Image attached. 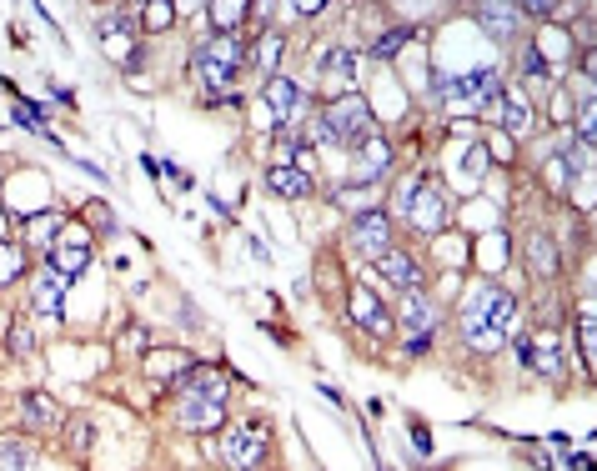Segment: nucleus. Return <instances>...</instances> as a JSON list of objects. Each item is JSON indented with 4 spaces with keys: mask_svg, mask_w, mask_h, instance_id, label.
Instances as JSON below:
<instances>
[{
    "mask_svg": "<svg viewBox=\"0 0 597 471\" xmlns=\"http://www.w3.org/2000/svg\"><path fill=\"white\" fill-rule=\"evenodd\" d=\"M81 221H91L96 231H111V226H116V216H111V206H101V201H91V206L81 211Z\"/></svg>",
    "mask_w": 597,
    "mask_h": 471,
    "instance_id": "nucleus-33",
    "label": "nucleus"
},
{
    "mask_svg": "<svg viewBox=\"0 0 597 471\" xmlns=\"http://www.w3.org/2000/svg\"><path fill=\"white\" fill-rule=\"evenodd\" d=\"M412 36H417V31H412V26H397V31H387V36H382V41H377V46H372V51H377V56H382V61H387V56H397V51H402V46H407V41H412Z\"/></svg>",
    "mask_w": 597,
    "mask_h": 471,
    "instance_id": "nucleus-29",
    "label": "nucleus"
},
{
    "mask_svg": "<svg viewBox=\"0 0 597 471\" xmlns=\"http://www.w3.org/2000/svg\"><path fill=\"white\" fill-rule=\"evenodd\" d=\"M552 121H572V101H567L562 91L552 96Z\"/></svg>",
    "mask_w": 597,
    "mask_h": 471,
    "instance_id": "nucleus-35",
    "label": "nucleus"
},
{
    "mask_svg": "<svg viewBox=\"0 0 597 471\" xmlns=\"http://www.w3.org/2000/svg\"><path fill=\"white\" fill-rule=\"evenodd\" d=\"M176 421H181V431H221V421H226V406H216V401H191V396H176Z\"/></svg>",
    "mask_w": 597,
    "mask_h": 471,
    "instance_id": "nucleus-9",
    "label": "nucleus"
},
{
    "mask_svg": "<svg viewBox=\"0 0 597 471\" xmlns=\"http://www.w3.org/2000/svg\"><path fill=\"white\" fill-rule=\"evenodd\" d=\"M377 271H382V281H387V286H397L402 296H407V291H422V271H417V261H412V256H402V251L377 256Z\"/></svg>",
    "mask_w": 597,
    "mask_h": 471,
    "instance_id": "nucleus-11",
    "label": "nucleus"
},
{
    "mask_svg": "<svg viewBox=\"0 0 597 471\" xmlns=\"http://www.w3.org/2000/svg\"><path fill=\"white\" fill-rule=\"evenodd\" d=\"M0 331H6V316H0Z\"/></svg>",
    "mask_w": 597,
    "mask_h": 471,
    "instance_id": "nucleus-40",
    "label": "nucleus"
},
{
    "mask_svg": "<svg viewBox=\"0 0 597 471\" xmlns=\"http://www.w3.org/2000/svg\"><path fill=\"white\" fill-rule=\"evenodd\" d=\"M322 71H332L337 81H357L362 61H357V51H322Z\"/></svg>",
    "mask_w": 597,
    "mask_h": 471,
    "instance_id": "nucleus-24",
    "label": "nucleus"
},
{
    "mask_svg": "<svg viewBox=\"0 0 597 471\" xmlns=\"http://www.w3.org/2000/svg\"><path fill=\"white\" fill-rule=\"evenodd\" d=\"M171 16H176V11L166 6V0H156V6H146V11H141L146 31H166V26H171Z\"/></svg>",
    "mask_w": 597,
    "mask_h": 471,
    "instance_id": "nucleus-31",
    "label": "nucleus"
},
{
    "mask_svg": "<svg viewBox=\"0 0 597 471\" xmlns=\"http://www.w3.org/2000/svg\"><path fill=\"white\" fill-rule=\"evenodd\" d=\"M281 51H286L281 31H261V36H256V46H246V61H256V71H276Z\"/></svg>",
    "mask_w": 597,
    "mask_h": 471,
    "instance_id": "nucleus-20",
    "label": "nucleus"
},
{
    "mask_svg": "<svg viewBox=\"0 0 597 471\" xmlns=\"http://www.w3.org/2000/svg\"><path fill=\"white\" fill-rule=\"evenodd\" d=\"M437 326V311H432V301L422 296V291H407L402 296V331H412V336H427Z\"/></svg>",
    "mask_w": 597,
    "mask_h": 471,
    "instance_id": "nucleus-17",
    "label": "nucleus"
},
{
    "mask_svg": "<svg viewBox=\"0 0 597 471\" xmlns=\"http://www.w3.org/2000/svg\"><path fill=\"white\" fill-rule=\"evenodd\" d=\"M206 16H211L216 36H231V26H241V21H246V6H241V0H216V6H211Z\"/></svg>",
    "mask_w": 597,
    "mask_h": 471,
    "instance_id": "nucleus-22",
    "label": "nucleus"
},
{
    "mask_svg": "<svg viewBox=\"0 0 597 471\" xmlns=\"http://www.w3.org/2000/svg\"><path fill=\"white\" fill-rule=\"evenodd\" d=\"M387 166H392V146H387L382 136H367V141L352 151V176H357V181H377Z\"/></svg>",
    "mask_w": 597,
    "mask_h": 471,
    "instance_id": "nucleus-10",
    "label": "nucleus"
},
{
    "mask_svg": "<svg viewBox=\"0 0 597 471\" xmlns=\"http://www.w3.org/2000/svg\"><path fill=\"white\" fill-rule=\"evenodd\" d=\"M11 346H16V356H31V331L16 326V331H11Z\"/></svg>",
    "mask_w": 597,
    "mask_h": 471,
    "instance_id": "nucleus-36",
    "label": "nucleus"
},
{
    "mask_svg": "<svg viewBox=\"0 0 597 471\" xmlns=\"http://www.w3.org/2000/svg\"><path fill=\"white\" fill-rule=\"evenodd\" d=\"M572 116H577V131H582V141H592V131H597V106H592V101H582Z\"/></svg>",
    "mask_w": 597,
    "mask_h": 471,
    "instance_id": "nucleus-34",
    "label": "nucleus"
},
{
    "mask_svg": "<svg viewBox=\"0 0 597 471\" xmlns=\"http://www.w3.org/2000/svg\"><path fill=\"white\" fill-rule=\"evenodd\" d=\"M91 236H96V231H91L86 221H81V226H76V221H66V226L56 231V241L46 246V266H51L56 276L76 281V276L91 266V251H96V246H91Z\"/></svg>",
    "mask_w": 597,
    "mask_h": 471,
    "instance_id": "nucleus-4",
    "label": "nucleus"
},
{
    "mask_svg": "<svg viewBox=\"0 0 597 471\" xmlns=\"http://www.w3.org/2000/svg\"><path fill=\"white\" fill-rule=\"evenodd\" d=\"M191 366H196V361H191L186 351H151V356H146V376H151V381H181Z\"/></svg>",
    "mask_w": 597,
    "mask_h": 471,
    "instance_id": "nucleus-18",
    "label": "nucleus"
},
{
    "mask_svg": "<svg viewBox=\"0 0 597 471\" xmlns=\"http://www.w3.org/2000/svg\"><path fill=\"white\" fill-rule=\"evenodd\" d=\"M266 451H271L266 426H231V431H221V456H226V466H236V471L261 466Z\"/></svg>",
    "mask_w": 597,
    "mask_h": 471,
    "instance_id": "nucleus-6",
    "label": "nucleus"
},
{
    "mask_svg": "<svg viewBox=\"0 0 597 471\" xmlns=\"http://www.w3.org/2000/svg\"><path fill=\"white\" fill-rule=\"evenodd\" d=\"M527 251H532V266H537L542 276H552V271H557V251H552V241H547L542 231H532V241H527Z\"/></svg>",
    "mask_w": 597,
    "mask_h": 471,
    "instance_id": "nucleus-26",
    "label": "nucleus"
},
{
    "mask_svg": "<svg viewBox=\"0 0 597 471\" xmlns=\"http://www.w3.org/2000/svg\"><path fill=\"white\" fill-rule=\"evenodd\" d=\"M557 351H562V346H557V341H542V346H537V341H532V366H537V371H542V376H552V381H557V376H562V356H557Z\"/></svg>",
    "mask_w": 597,
    "mask_h": 471,
    "instance_id": "nucleus-25",
    "label": "nucleus"
},
{
    "mask_svg": "<svg viewBox=\"0 0 597 471\" xmlns=\"http://www.w3.org/2000/svg\"><path fill=\"white\" fill-rule=\"evenodd\" d=\"M522 66H527V76H552V71H547V61H542V46H537V41H527V46H522Z\"/></svg>",
    "mask_w": 597,
    "mask_h": 471,
    "instance_id": "nucleus-32",
    "label": "nucleus"
},
{
    "mask_svg": "<svg viewBox=\"0 0 597 471\" xmlns=\"http://www.w3.org/2000/svg\"><path fill=\"white\" fill-rule=\"evenodd\" d=\"M522 456H527L537 471H552V461H547V451H542V446H522Z\"/></svg>",
    "mask_w": 597,
    "mask_h": 471,
    "instance_id": "nucleus-38",
    "label": "nucleus"
},
{
    "mask_svg": "<svg viewBox=\"0 0 597 471\" xmlns=\"http://www.w3.org/2000/svg\"><path fill=\"white\" fill-rule=\"evenodd\" d=\"M512 351H517V361H522V366H532V341H527V336H522Z\"/></svg>",
    "mask_w": 597,
    "mask_h": 471,
    "instance_id": "nucleus-39",
    "label": "nucleus"
},
{
    "mask_svg": "<svg viewBox=\"0 0 597 471\" xmlns=\"http://www.w3.org/2000/svg\"><path fill=\"white\" fill-rule=\"evenodd\" d=\"M577 341H582V361L592 366V356H597V336H592V306H577Z\"/></svg>",
    "mask_w": 597,
    "mask_h": 471,
    "instance_id": "nucleus-28",
    "label": "nucleus"
},
{
    "mask_svg": "<svg viewBox=\"0 0 597 471\" xmlns=\"http://www.w3.org/2000/svg\"><path fill=\"white\" fill-rule=\"evenodd\" d=\"M266 186H271L276 196H286V201L312 196V176H307L302 166H271V171H266Z\"/></svg>",
    "mask_w": 597,
    "mask_h": 471,
    "instance_id": "nucleus-14",
    "label": "nucleus"
},
{
    "mask_svg": "<svg viewBox=\"0 0 597 471\" xmlns=\"http://www.w3.org/2000/svg\"><path fill=\"white\" fill-rule=\"evenodd\" d=\"M317 121H322L327 141H342V146H362L367 136H377V116H372V106H367L362 96H342V101H332Z\"/></svg>",
    "mask_w": 597,
    "mask_h": 471,
    "instance_id": "nucleus-3",
    "label": "nucleus"
},
{
    "mask_svg": "<svg viewBox=\"0 0 597 471\" xmlns=\"http://www.w3.org/2000/svg\"><path fill=\"white\" fill-rule=\"evenodd\" d=\"M497 111H502V126H507L512 136H527L532 121H537V116H532V101H527L522 91H507V86H502V96H497Z\"/></svg>",
    "mask_w": 597,
    "mask_h": 471,
    "instance_id": "nucleus-13",
    "label": "nucleus"
},
{
    "mask_svg": "<svg viewBox=\"0 0 597 471\" xmlns=\"http://www.w3.org/2000/svg\"><path fill=\"white\" fill-rule=\"evenodd\" d=\"M226 391H231V381H226L216 366H191V371L176 381V396H191V401H216V406H226Z\"/></svg>",
    "mask_w": 597,
    "mask_h": 471,
    "instance_id": "nucleus-8",
    "label": "nucleus"
},
{
    "mask_svg": "<svg viewBox=\"0 0 597 471\" xmlns=\"http://www.w3.org/2000/svg\"><path fill=\"white\" fill-rule=\"evenodd\" d=\"M402 216H407L422 236H437V231L447 226V196H442V186H437L432 176H422V181L402 196Z\"/></svg>",
    "mask_w": 597,
    "mask_h": 471,
    "instance_id": "nucleus-5",
    "label": "nucleus"
},
{
    "mask_svg": "<svg viewBox=\"0 0 597 471\" xmlns=\"http://www.w3.org/2000/svg\"><path fill=\"white\" fill-rule=\"evenodd\" d=\"M352 321H357V326H367L372 336H387V331H392V316H387V306H382V301H377L367 286H357V291H352Z\"/></svg>",
    "mask_w": 597,
    "mask_h": 471,
    "instance_id": "nucleus-12",
    "label": "nucleus"
},
{
    "mask_svg": "<svg viewBox=\"0 0 597 471\" xmlns=\"http://www.w3.org/2000/svg\"><path fill=\"white\" fill-rule=\"evenodd\" d=\"M512 6H477V21L487 26V36H497V41H507L512 36Z\"/></svg>",
    "mask_w": 597,
    "mask_h": 471,
    "instance_id": "nucleus-23",
    "label": "nucleus"
},
{
    "mask_svg": "<svg viewBox=\"0 0 597 471\" xmlns=\"http://www.w3.org/2000/svg\"><path fill=\"white\" fill-rule=\"evenodd\" d=\"M0 471H41V456L21 441H0Z\"/></svg>",
    "mask_w": 597,
    "mask_h": 471,
    "instance_id": "nucleus-21",
    "label": "nucleus"
},
{
    "mask_svg": "<svg viewBox=\"0 0 597 471\" xmlns=\"http://www.w3.org/2000/svg\"><path fill=\"white\" fill-rule=\"evenodd\" d=\"M61 226H66V221H61V216H31V236H36V241H41V246H51V241H56V231H61Z\"/></svg>",
    "mask_w": 597,
    "mask_h": 471,
    "instance_id": "nucleus-30",
    "label": "nucleus"
},
{
    "mask_svg": "<svg viewBox=\"0 0 597 471\" xmlns=\"http://www.w3.org/2000/svg\"><path fill=\"white\" fill-rule=\"evenodd\" d=\"M21 266H26L21 246H16V241H0V286H11V281L21 276Z\"/></svg>",
    "mask_w": 597,
    "mask_h": 471,
    "instance_id": "nucleus-27",
    "label": "nucleus"
},
{
    "mask_svg": "<svg viewBox=\"0 0 597 471\" xmlns=\"http://www.w3.org/2000/svg\"><path fill=\"white\" fill-rule=\"evenodd\" d=\"M91 441H96V421H81V426H76V446L91 451Z\"/></svg>",
    "mask_w": 597,
    "mask_h": 471,
    "instance_id": "nucleus-37",
    "label": "nucleus"
},
{
    "mask_svg": "<svg viewBox=\"0 0 597 471\" xmlns=\"http://www.w3.org/2000/svg\"><path fill=\"white\" fill-rule=\"evenodd\" d=\"M61 306H66V276H56V271L46 266V271L36 276V311L56 321V316H66Z\"/></svg>",
    "mask_w": 597,
    "mask_h": 471,
    "instance_id": "nucleus-15",
    "label": "nucleus"
},
{
    "mask_svg": "<svg viewBox=\"0 0 597 471\" xmlns=\"http://www.w3.org/2000/svg\"><path fill=\"white\" fill-rule=\"evenodd\" d=\"M21 411H26V421H31V426H41V431L66 426V411H61L46 391H26V396H21Z\"/></svg>",
    "mask_w": 597,
    "mask_h": 471,
    "instance_id": "nucleus-16",
    "label": "nucleus"
},
{
    "mask_svg": "<svg viewBox=\"0 0 597 471\" xmlns=\"http://www.w3.org/2000/svg\"><path fill=\"white\" fill-rule=\"evenodd\" d=\"M241 61H246V41H241L236 31H231V36H206V41L196 46V56H191V66H196V76L206 81L211 96H221V91L236 86Z\"/></svg>",
    "mask_w": 597,
    "mask_h": 471,
    "instance_id": "nucleus-2",
    "label": "nucleus"
},
{
    "mask_svg": "<svg viewBox=\"0 0 597 471\" xmlns=\"http://www.w3.org/2000/svg\"><path fill=\"white\" fill-rule=\"evenodd\" d=\"M512 316H517V301L502 286H477L472 301L462 306V336H467V346L472 351H492L512 331Z\"/></svg>",
    "mask_w": 597,
    "mask_h": 471,
    "instance_id": "nucleus-1",
    "label": "nucleus"
},
{
    "mask_svg": "<svg viewBox=\"0 0 597 471\" xmlns=\"http://www.w3.org/2000/svg\"><path fill=\"white\" fill-rule=\"evenodd\" d=\"M266 106L276 111V121H291L296 111H302V91H296L286 76H271L266 81Z\"/></svg>",
    "mask_w": 597,
    "mask_h": 471,
    "instance_id": "nucleus-19",
    "label": "nucleus"
},
{
    "mask_svg": "<svg viewBox=\"0 0 597 471\" xmlns=\"http://www.w3.org/2000/svg\"><path fill=\"white\" fill-rule=\"evenodd\" d=\"M347 241H352V251L367 256V261L387 256V251H392V221H387V211H367V216H357L352 231H347Z\"/></svg>",
    "mask_w": 597,
    "mask_h": 471,
    "instance_id": "nucleus-7",
    "label": "nucleus"
}]
</instances>
